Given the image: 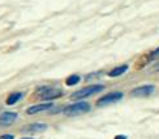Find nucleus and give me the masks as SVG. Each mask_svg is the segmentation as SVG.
Here are the masks:
<instances>
[{
  "instance_id": "nucleus-7",
  "label": "nucleus",
  "mask_w": 159,
  "mask_h": 139,
  "mask_svg": "<svg viewBox=\"0 0 159 139\" xmlns=\"http://www.w3.org/2000/svg\"><path fill=\"white\" fill-rule=\"evenodd\" d=\"M54 107V104L51 102L50 103H42V104H37V105H33V107H29L26 109V113L28 115H35V113H39V112H46L51 109Z\"/></svg>"
},
{
  "instance_id": "nucleus-8",
  "label": "nucleus",
  "mask_w": 159,
  "mask_h": 139,
  "mask_svg": "<svg viewBox=\"0 0 159 139\" xmlns=\"http://www.w3.org/2000/svg\"><path fill=\"white\" fill-rule=\"evenodd\" d=\"M47 130V125L42 124V122H35V124H31L29 126H26L22 129V131L25 133H42V131Z\"/></svg>"
},
{
  "instance_id": "nucleus-16",
  "label": "nucleus",
  "mask_w": 159,
  "mask_h": 139,
  "mask_svg": "<svg viewBox=\"0 0 159 139\" xmlns=\"http://www.w3.org/2000/svg\"><path fill=\"white\" fill-rule=\"evenodd\" d=\"M22 139H33V138H22Z\"/></svg>"
},
{
  "instance_id": "nucleus-10",
  "label": "nucleus",
  "mask_w": 159,
  "mask_h": 139,
  "mask_svg": "<svg viewBox=\"0 0 159 139\" xmlns=\"http://www.w3.org/2000/svg\"><path fill=\"white\" fill-rule=\"evenodd\" d=\"M22 96H24L22 92H13V94H11V95L8 96V99H7V104H8V105L16 104Z\"/></svg>"
},
{
  "instance_id": "nucleus-13",
  "label": "nucleus",
  "mask_w": 159,
  "mask_h": 139,
  "mask_svg": "<svg viewBox=\"0 0 159 139\" xmlns=\"http://www.w3.org/2000/svg\"><path fill=\"white\" fill-rule=\"evenodd\" d=\"M0 139H15V137H13L12 134H5V135L0 137Z\"/></svg>"
},
{
  "instance_id": "nucleus-12",
  "label": "nucleus",
  "mask_w": 159,
  "mask_h": 139,
  "mask_svg": "<svg viewBox=\"0 0 159 139\" xmlns=\"http://www.w3.org/2000/svg\"><path fill=\"white\" fill-rule=\"evenodd\" d=\"M158 59H159V48L154 50V51L149 55V60H150V61H153V60H158Z\"/></svg>"
},
{
  "instance_id": "nucleus-3",
  "label": "nucleus",
  "mask_w": 159,
  "mask_h": 139,
  "mask_svg": "<svg viewBox=\"0 0 159 139\" xmlns=\"http://www.w3.org/2000/svg\"><path fill=\"white\" fill-rule=\"evenodd\" d=\"M38 92H39V98L42 100H54V99L63 96V91L54 87H42L38 90Z\"/></svg>"
},
{
  "instance_id": "nucleus-1",
  "label": "nucleus",
  "mask_w": 159,
  "mask_h": 139,
  "mask_svg": "<svg viewBox=\"0 0 159 139\" xmlns=\"http://www.w3.org/2000/svg\"><path fill=\"white\" fill-rule=\"evenodd\" d=\"M90 104L86 103V102H77L75 104H70L68 107H65L63 109L64 115L67 116H78V115H84V113H88L90 111Z\"/></svg>"
},
{
  "instance_id": "nucleus-6",
  "label": "nucleus",
  "mask_w": 159,
  "mask_h": 139,
  "mask_svg": "<svg viewBox=\"0 0 159 139\" xmlns=\"http://www.w3.org/2000/svg\"><path fill=\"white\" fill-rule=\"evenodd\" d=\"M18 115L16 112H3L2 115H0V125L2 126H9L17 120Z\"/></svg>"
},
{
  "instance_id": "nucleus-9",
  "label": "nucleus",
  "mask_w": 159,
  "mask_h": 139,
  "mask_svg": "<svg viewBox=\"0 0 159 139\" xmlns=\"http://www.w3.org/2000/svg\"><path fill=\"white\" fill-rule=\"evenodd\" d=\"M127 70H128V65H120V67L112 69V70L108 73V76H110V77H119V76L124 74V73L127 72Z\"/></svg>"
},
{
  "instance_id": "nucleus-14",
  "label": "nucleus",
  "mask_w": 159,
  "mask_h": 139,
  "mask_svg": "<svg viewBox=\"0 0 159 139\" xmlns=\"http://www.w3.org/2000/svg\"><path fill=\"white\" fill-rule=\"evenodd\" d=\"M115 139H127V137H124V135H117V137H115Z\"/></svg>"
},
{
  "instance_id": "nucleus-4",
  "label": "nucleus",
  "mask_w": 159,
  "mask_h": 139,
  "mask_svg": "<svg viewBox=\"0 0 159 139\" xmlns=\"http://www.w3.org/2000/svg\"><path fill=\"white\" fill-rule=\"evenodd\" d=\"M124 94L120 91H114V92H110V94H106L104 96H102L99 100L97 102L98 107H104V105H108L112 103H116V102H120L123 99Z\"/></svg>"
},
{
  "instance_id": "nucleus-5",
  "label": "nucleus",
  "mask_w": 159,
  "mask_h": 139,
  "mask_svg": "<svg viewBox=\"0 0 159 139\" xmlns=\"http://www.w3.org/2000/svg\"><path fill=\"white\" fill-rule=\"evenodd\" d=\"M155 87L153 85H145V86H140V87H136L134 90H132L130 95L134 98H143V96H149L154 92Z\"/></svg>"
},
{
  "instance_id": "nucleus-15",
  "label": "nucleus",
  "mask_w": 159,
  "mask_h": 139,
  "mask_svg": "<svg viewBox=\"0 0 159 139\" xmlns=\"http://www.w3.org/2000/svg\"><path fill=\"white\" fill-rule=\"evenodd\" d=\"M154 69H155V70H157V72H158V70H159V64H158V65H157V67H155V68H154Z\"/></svg>"
},
{
  "instance_id": "nucleus-2",
  "label": "nucleus",
  "mask_w": 159,
  "mask_h": 139,
  "mask_svg": "<svg viewBox=\"0 0 159 139\" xmlns=\"http://www.w3.org/2000/svg\"><path fill=\"white\" fill-rule=\"evenodd\" d=\"M104 90V86L103 85H90L88 87H84L81 90L76 91L75 94H72V99H84V98H88L97 94V92H101Z\"/></svg>"
},
{
  "instance_id": "nucleus-11",
  "label": "nucleus",
  "mask_w": 159,
  "mask_h": 139,
  "mask_svg": "<svg viewBox=\"0 0 159 139\" xmlns=\"http://www.w3.org/2000/svg\"><path fill=\"white\" fill-rule=\"evenodd\" d=\"M80 81H81V77L77 76V74H72V76H69V77L67 78V81H65V85H67V86H75V85H77Z\"/></svg>"
}]
</instances>
